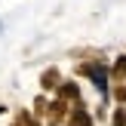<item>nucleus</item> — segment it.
I'll list each match as a JSON object with an SVG mask.
<instances>
[{
	"label": "nucleus",
	"instance_id": "obj_5",
	"mask_svg": "<svg viewBox=\"0 0 126 126\" xmlns=\"http://www.w3.org/2000/svg\"><path fill=\"white\" fill-rule=\"evenodd\" d=\"M55 95L65 98L71 108L83 102V92H80V83H77V80H62V86H59V92H55Z\"/></svg>",
	"mask_w": 126,
	"mask_h": 126
},
{
	"label": "nucleus",
	"instance_id": "obj_2",
	"mask_svg": "<svg viewBox=\"0 0 126 126\" xmlns=\"http://www.w3.org/2000/svg\"><path fill=\"white\" fill-rule=\"evenodd\" d=\"M68 114H71V105H68L65 98H59V95H52V98H49L46 123H52V126H62V123L68 120Z\"/></svg>",
	"mask_w": 126,
	"mask_h": 126
},
{
	"label": "nucleus",
	"instance_id": "obj_7",
	"mask_svg": "<svg viewBox=\"0 0 126 126\" xmlns=\"http://www.w3.org/2000/svg\"><path fill=\"white\" fill-rule=\"evenodd\" d=\"M46 111H49V98L40 92V95L34 98V108H31V114H34L37 120H46Z\"/></svg>",
	"mask_w": 126,
	"mask_h": 126
},
{
	"label": "nucleus",
	"instance_id": "obj_6",
	"mask_svg": "<svg viewBox=\"0 0 126 126\" xmlns=\"http://www.w3.org/2000/svg\"><path fill=\"white\" fill-rule=\"evenodd\" d=\"M108 74H111V83H126V55H117V59L111 62Z\"/></svg>",
	"mask_w": 126,
	"mask_h": 126
},
{
	"label": "nucleus",
	"instance_id": "obj_4",
	"mask_svg": "<svg viewBox=\"0 0 126 126\" xmlns=\"http://www.w3.org/2000/svg\"><path fill=\"white\" fill-rule=\"evenodd\" d=\"M65 126H95V117L89 114L86 102H80V105H74V108H71V114H68Z\"/></svg>",
	"mask_w": 126,
	"mask_h": 126
},
{
	"label": "nucleus",
	"instance_id": "obj_11",
	"mask_svg": "<svg viewBox=\"0 0 126 126\" xmlns=\"http://www.w3.org/2000/svg\"><path fill=\"white\" fill-rule=\"evenodd\" d=\"M9 126H18V123H16V120H12V123H9Z\"/></svg>",
	"mask_w": 126,
	"mask_h": 126
},
{
	"label": "nucleus",
	"instance_id": "obj_9",
	"mask_svg": "<svg viewBox=\"0 0 126 126\" xmlns=\"http://www.w3.org/2000/svg\"><path fill=\"white\" fill-rule=\"evenodd\" d=\"M111 98L117 105H126V83H114L111 86Z\"/></svg>",
	"mask_w": 126,
	"mask_h": 126
},
{
	"label": "nucleus",
	"instance_id": "obj_8",
	"mask_svg": "<svg viewBox=\"0 0 126 126\" xmlns=\"http://www.w3.org/2000/svg\"><path fill=\"white\" fill-rule=\"evenodd\" d=\"M16 123L18 126H43V120H37L31 111H16Z\"/></svg>",
	"mask_w": 126,
	"mask_h": 126
},
{
	"label": "nucleus",
	"instance_id": "obj_1",
	"mask_svg": "<svg viewBox=\"0 0 126 126\" xmlns=\"http://www.w3.org/2000/svg\"><path fill=\"white\" fill-rule=\"evenodd\" d=\"M77 77H86V80L98 89L102 98H111V74H108V65H105L102 59L80 62V65H77Z\"/></svg>",
	"mask_w": 126,
	"mask_h": 126
},
{
	"label": "nucleus",
	"instance_id": "obj_10",
	"mask_svg": "<svg viewBox=\"0 0 126 126\" xmlns=\"http://www.w3.org/2000/svg\"><path fill=\"white\" fill-rule=\"evenodd\" d=\"M111 126H126V105H117L111 114Z\"/></svg>",
	"mask_w": 126,
	"mask_h": 126
},
{
	"label": "nucleus",
	"instance_id": "obj_3",
	"mask_svg": "<svg viewBox=\"0 0 126 126\" xmlns=\"http://www.w3.org/2000/svg\"><path fill=\"white\" fill-rule=\"evenodd\" d=\"M62 80H65V77H62V71H59L55 65L43 68V71H40V92H43V95H46V92H52V95H55L59 86H62Z\"/></svg>",
	"mask_w": 126,
	"mask_h": 126
}]
</instances>
